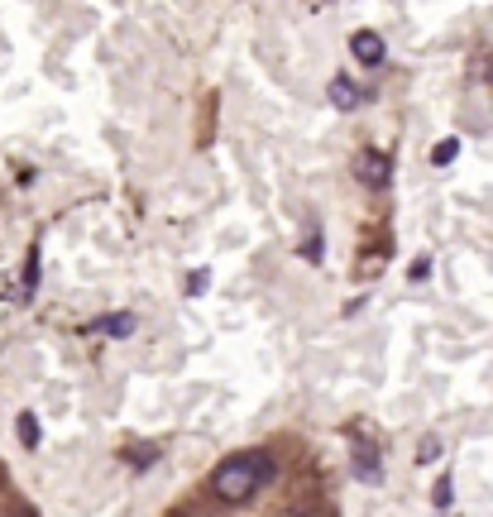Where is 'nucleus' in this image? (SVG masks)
<instances>
[{"mask_svg": "<svg viewBox=\"0 0 493 517\" xmlns=\"http://www.w3.org/2000/svg\"><path fill=\"white\" fill-rule=\"evenodd\" d=\"M269 479H273V455L269 451H239V455L221 460V465L211 470V488H216V498H225V503L255 498Z\"/></svg>", "mask_w": 493, "mask_h": 517, "instance_id": "f257e3e1", "label": "nucleus"}, {"mask_svg": "<svg viewBox=\"0 0 493 517\" xmlns=\"http://www.w3.org/2000/svg\"><path fill=\"white\" fill-rule=\"evenodd\" d=\"M460 153V139H441V149H436V163H450Z\"/></svg>", "mask_w": 493, "mask_h": 517, "instance_id": "f8f14e48", "label": "nucleus"}, {"mask_svg": "<svg viewBox=\"0 0 493 517\" xmlns=\"http://www.w3.org/2000/svg\"><path fill=\"white\" fill-rule=\"evenodd\" d=\"M321 249H326V240H321V226H312V230H307V240H302V259L321 263Z\"/></svg>", "mask_w": 493, "mask_h": 517, "instance_id": "0eeeda50", "label": "nucleus"}, {"mask_svg": "<svg viewBox=\"0 0 493 517\" xmlns=\"http://www.w3.org/2000/svg\"><path fill=\"white\" fill-rule=\"evenodd\" d=\"M359 101H369V91H364V87H355L350 77H335L331 82V106L335 110H355Z\"/></svg>", "mask_w": 493, "mask_h": 517, "instance_id": "39448f33", "label": "nucleus"}, {"mask_svg": "<svg viewBox=\"0 0 493 517\" xmlns=\"http://www.w3.org/2000/svg\"><path fill=\"white\" fill-rule=\"evenodd\" d=\"M355 177H359V183L364 187H388L393 183V159H388V153H378V149H359L355 153Z\"/></svg>", "mask_w": 493, "mask_h": 517, "instance_id": "f03ea898", "label": "nucleus"}, {"mask_svg": "<svg viewBox=\"0 0 493 517\" xmlns=\"http://www.w3.org/2000/svg\"><path fill=\"white\" fill-rule=\"evenodd\" d=\"M173 517H187V513H173Z\"/></svg>", "mask_w": 493, "mask_h": 517, "instance_id": "2eb2a0df", "label": "nucleus"}, {"mask_svg": "<svg viewBox=\"0 0 493 517\" xmlns=\"http://www.w3.org/2000/svg\"><path fill=\"white\" fill-rule=\"evenodd\" d=\"M450 498H455V479H450V474H445V479L436 484V494H431V503H436V508H450Z\"/></svg>", "mask_w": 493, "mask_h": 517, "instance_id": "1a4fd4ad", "label": "nucleus"}, {"mask_svg": "<svg viewBox=\"0 0 493 517\" xmlns=\"http://www.w3.org/2000/svg\"><path fill=\"white\" fill-rule=\"evenodd\" d=\"M417 460H421V465L441 460V441H436V436H421V451H417Z\"/></svg>", "mask_w": 493, "mask_h": 517, "instance_id": "9d476101", "label": "nucleus"}, {"mask_svg": "<svg viewBox=\"0 0 493 517\" xmlns=\"http://www.w3.org/2000/svg\"><path fill=\"white\" fill-rule=\"evenodd\" d=\"M20 441H24V451H34V445H39V422H34V412H20Z\"/></svg>", "mask_w": 493, "mask_h": 517, "instance_id": "6e6552de", "label": "nucleus"}, {"mask_svg": "<svg viewBox=\"0 0 493 517\" xmlns=\"http://www.w3.org/2000/svg\"><path fill=\"white\" fill-rule=\"evenodd\" d=\"M355 479H364V484H378V451H374V441H355Z\"/></svg>", "mask_w": 493, "mask_h": 517, "instance_id": "20e7f679", "label": "nucleus"}, {"mask_svg": "<svg viewBox=\"0 0 493 517\" xmlns=\"http://www.w3.org/2000/svg\"><path fill=\"white\" fill-rule=\"evenodd\" d=\"M206 283H211V273H206V269H202V273H187V292H192V297H202Z\"/></svg>", "mask_w": 493, "mask_h": 517, "instance_id": "9b49d317", "label": "nucleus"}, {"mask_svg": "<svg viewBox=\"0 0 493 517\" xmlns=\"http://www.w3.org/2000/svg\"><path fill=\"white\" fill-rule=\"evenodd\" d=\"M34 283H39V249L30 254V269H24V292H34Z\"/></svg>", "mask_w": 493, "mask_h": 517, "instance_id": "ddd939ff", "label": "nucleus"}, {"mask_svg": "<svg viewBox=\"0 0 493 517\" xmlns=\"http://www.w3.org/2000/svg\"><path fill=\"white\" fill-rule=\"evenodd\" d=\"M130 331H134V316L130 312H110V316L87 321V335H130Z\"/></svg>", "mask_w": 493, "mask_h": 517, "instance_id": "423d86ee", "label": "nucleus"}, {"mask_svg": "<svg viewBox=\"0 0 493 517\" xmlns=\"http://www.w3.org/2000/svg\"><path fill=\"white\" fill-rule=\"evenodd\" d=\"M15 517H34V513H30V508H20V513H15Z\"/></svg>", "mask_w": 493, "mask_h": 517, "instance_id": "4468645a", "label": "nucleus"}, {"mask_svg": "<svg viewBox=\"0 0 493 517\" xmlns=\"http://www.w3.org/2000/svg\"><path fill=\"white\" fill-rule=\"evenodd\" d=\"M350 53H355V63H364V67H378L384 63V39H378L374 30H359L355 39H350Z\"/></svg>", "mask_w": 493, "mask_h": 517, "instance_id": "7ed1b4c3", "label": "nucleus"}]
</instances>
